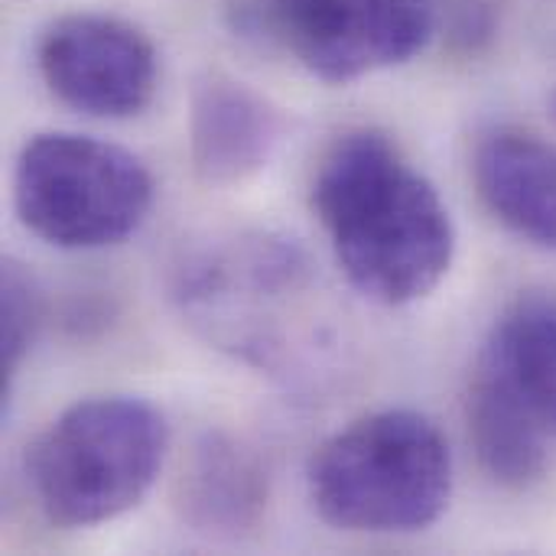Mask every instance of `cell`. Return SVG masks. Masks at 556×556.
Wrapping results in <instances>:
<instances>
[{
  "label": "cell",
  "mask_w": 556,
  "mask_h": 556,
  "mask_svg": "<svg viewBox=\"0 0 556 556\" xmlns=\"http://www.w3.org/2000/svg\"><path fill=\"white\" fill-rule=\"evenodd\" d=\"M238 33L290 52L309 75L349 85L420 55L440 0H235Z\"/></svg>",
  "instance_id": "6"
},
{
  "label": "cell",
  "mask_w": 556,
  "mask_h": 556,
  "mask_svg": "<svg viewBox=\"0 0 556 556\" xmlns=\"http://www.w3.org/2000/svg\"><path fill=\"white\" fill-rule=\"evenodd\" d=\"M173 300L202 339L267 375H306L329 349L319 280L293 238L241 231L192 251Z\"/></svg>",
  "instance_id": "2"
},
{
  "label": "cell",
  "mask_w": 556,
  "mask_h": 556,
  "mask_svg": "<svg viewBox=\"0 0 556 556\" xmlns=\"http://www.w3.org/2000/svg\"><path fill=\"white\" fill-rule=\"evenodd\" d=\"M313 212L365 300L410 306L453 267L456 225L437 186L381 130L342 134L313 179Z\"/></svg>",
  "instance_id": "1"
},
{
  "label": "cell",
  "mask_w": 556,
  "mask_h": 556,
  "mask_svg": "<svg viewBox=\"0 0 556 556\" xmlns=\"http://www.w3.org/2000/svg\"><path fill=\"white\" fill-rule=\"evenodd\" d=\"M42 323V296L33 274L7 257L0 274V391L10 397L13 378L29 355Z\"/></svg>",
  "instance_id": "12"
},
{
  "label": "cell",
  "mask_w": 556,
  "mask_h": 556,
  "mask_svg": "<svg viewBox=\"0 0 556 556\" xmlns=\"http://www.w3.org/2000/svg\"><path fill=\"white\" fill-rule=\"evenodd\" d=\"M173 498L189 531L215 541H244L267 515V466L244 440L208 430L186 453Z\"/></svg>",
  "instance_id": "10"
},
{
  "label": "cell",
  "mask_w": 556,
  "mask_h": 556,
  "mask_svg": "<svg viewBox=\"0 0 556 556\" xmlns=\"http://www.w3.org/2000/svg\"><path fill=\"white\" fill-rule=\"evenodd\" d=\"M153 205L147 166L124 147L49 130L23 143L13 166V208L26 231L62 251L127 241Z\"/></svg>",
  "instance_id": "5"
},
{
  "label": "cell",
  "mask_w": 556,
  "mask_h": 556,
  "mask_svg": "<svg viewBox=\"0 0 556 556\" xmlns=\"http://www.w3.org/2000/svg\"><path fill=\"white\" fill-rule=\"evenodd\" d=\"M46 88L88 117H137L156 94V49L143 29L108 13L55 20L36 49Z\"/></svg>",
  "instance_id": "7"
},
{
  "label": "cell",
  "mask_w": 556,
  "mask_h": 556,
  "mask_svg": "<svg viewBox=\"0 0 556 556\" xmlns=\"http://www.w3.org/2000/svg\"><path fill=\"white\" fill-rule=\"evenodd\" d=\"M472 179L508 231L556 251V143L534 130L498 127L479 140Z\"/></svg>",
  "instance_id": "11"
},
{
  "label": "cell",
  "mask_w": 556,
  "mask_h": 556,
  "mask_svg": "<svg viewBox=\"0 0 556 556\" xmlns=\"http://www.w3.org/2000/svg\"><path fill=\"white\" fill-rule=\"evenodd\" d=\"M166 417L143 397H88L62 410L29 446L26 479L59 528H94L134 511L163 472Z\"/></svg>",
  "instance_id": "4"
},
{
  "label": "cell",
  "mask_w": 556,
  "mask_h": 556,
  "mask_svg": "<svg viewBox=\"0 0 556 556\" xmlns=\"http://www.w3.org/2000/svg\"><path fill=\"white\" fill-rule=\"evenodd\" d=\"M316 515L355 534H414L443 518L453 495V453L417 410H378L332 433L309 456Z\"/></svg>",
  "instance_id": "3"
},
{
  "label": "cell",
  "mask_w": 556,
  "mask_h": 556,
  "mask_svg": "<svg viewBox=\"0 0 556 556\" xmlns=\"http://www.w3.org/2000/svg\"><path fill=\"white\" fill-rule=\"evenodd\" d=\"M554 114H556V94H554Z\"/></svg>",
  "instance_id": "13"
},
{
  "label": "cell",
  "mask_w": 556,
  "mask_h": 556,
  "mask_svg": "<svg viewBox=\"0 0 556 556\" xmlns=\"http://www.w3.org/2000/svg\"><path fill=\"white\" fill-rule=\"evenodd\" d=\"M287 137L283 111L248 81L208 72L189 98V160L205 186L254 179Z\"/></svg>",
  "instance_id": "8"
},
{
  "label": "cell",
  "mask_w": 556,
  "mask_h": 556,
  "mask_svg": "<svg viewBox=\"0 0 556 556\" xmlns=\"http://www.w3.org/2000/svg\"><path fill=\"white\" fill-rule=\"evenodd\" d=\"M469 388L502 401L556 443V296L521 293L495 319Z\"/></svg>",
  "instance_id": "9"
}]
</instances>
